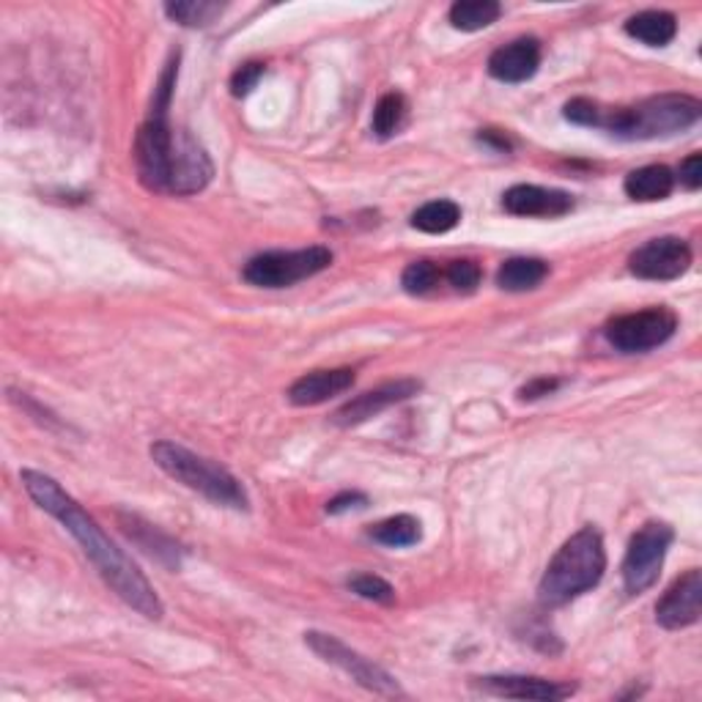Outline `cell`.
<instances>
[{
    "mask_svg": "<svg viewBox=\"0 0 702 702\" xmlns=\"http://www.w3.org/2000/svg\"><path fill=\"white\" fill-rule=\"evenodd\" d=\"M357 376L352 368H329V370H310V374L299 376L291 387H288V401L294 406H318L327 404L335 395L352 390Z\"/></svg>",
    "mask_w": 702,
    "mask_h": 702,
    "instance_id": "cell-16",
    "label": "cell"
},
{
    "mask_svg": "<svg viewBox=\"0 0 702 702\" xmlns=\"http://www.w3.org/2000/svg\"><path fill=\"white\" fill-rule=\"evenodd\" d=\"M625 33L631 39L642 41L647 47H666L678 33V20L670 11H640V14L625 20Z\"/></svg>",
    "mask_w": 702,
    "mask_h": 702,
    "instance_id": "cell-18",
    "label": "cell"
},
{
    "mask_svg": "<svg viewBox=\"0 0 702 702\" xmlns=\"http://www.w3.org/2000/svg\"><path fill=\"white\" fill-rule=\"evenodd\" d=\"M672 187H675V174L666 165H645L625 176L623 190L631 200L640 204H656V200L670 198Z\"/></svg>",
    "mask_w": 702,
    "mask_h": 702,
    "instance_id": "cell-17",
    "label": "cell"
},
{
    "mask_svg": "<svg viewBox=\"0 0 702 702\" xmlns=\"http://www.w3.org/2000/svg\"><path fill=\"white\" fill-rule=\"evenodd\" d=\"M503 14V6L497 0H458V3L451 6V26L456 31H483V28L494 26Z\"/></svg>",
    "mask_w": 702,
    "mask_h": 702,
    "instance_id": "cell-21",
    "label": "cell"
},
{
    "mask_svg": "<svg viewBox=\"0 0 702 702\" xmlns=\"http://www.w3.org/2000/svg\"><path fill=\"white\" fill-rule=\"evenodd\" d=\"M121 518V530L129 535V538L135 541L140 548H144L146 554H151V557H157L159 563H168V565H176L179 568V546L174 544V541L168 538V535H162L159 530L151 527V524H146L144 518L138 516H118Z\"/></svg>",
    "mask_w": 702,
    "mask_h": 702,
    "instance_id": "cell-19",
    "label": "cell"
},
{
    "mask_svg": "<svg viewBox=\"0 0 702 702\" xmlns=\"http://www.w3.org/2000/svg\"><path fill=\"white\" fill-rule=\"evenodd\" d=\"M599 102H593V99H571L568 105H565L563 116L568 118L571 123H580V127H595V121H599Z\"/></svg>",
    "mask_w": 702,
    "mask_h": 702,
    "instance_id": "cell-30",
    "label": "cell"
},
{
    "mask_svg": "<svg viewBox=\"0 0 702 702\" xmlns=\"http://www.w3.org/2000/svg\"><path fill=\"white\" fill-rule=\"evenodd\" d=\"M349 590L352 593H357L359 599L376 601V604H393L395 601V590L390 582H385L382 576H374V574L352 576Z\"/></svg>",
    "mask_w": 702,
    "mask_h": 702,
    "instance_id": "cell-27",
    "label": "cell"
},
{
    "mask_svg": "<svg viewBox=\"0 0 702 702\" xmlns=\"http://www.w3.org/2000/svg\"><path fill=\"white\" fill-rule=\"evenodd\" d=\"M548 277V264L544 258H507L503 267L497 269V286L503 291H533Z\"/></svg>",
    "mask_w": 702,
    "mask_h": 702,
    "instance_id": "cell-20",
    "label": "cell"
},
{
    "mask_svg": "<svg viewBox=\"0 0 702 702\" xmlns=\"http://www.w3.org/2000/svg\"><path fill=\"white\" fill-rule=\"evenodd\" d=\"M368 535L382 546L406 548L415 546L423 538V524L409 513H398V516H390L376 524V527H370Z\"/></svg>",
    "mask_w": 702,
    "mask_h": 702,
    "instance_id": "cell-23",
    "label": "cell"
},
{
    "mask_svg": "<svg viewBox=\"0 0 702 702\" xmlns=\"http://www.w3.org/2000/svg\"><path fill=\"white\" fill-rule=\"evenodd\" d=\"M329 267H333V250L313 245L303 247V250L258 253L245 264L241 277L258 288H288Z\"/></svg>",
    "mask_w": 702,
    "mask_h": 702,
    "instance_id": "cell-6",
    "label": "cell"
},
{
    "mask_svg": "<svg viewBox=\"0 0 702 702\" xmlns=\"http://www.w3.org/2000/svg\"><path fill=\"white\" fill-rule=\"evenodd\" d=\"M462 223V206L453 204V200L439 198L428 200L421 209L412 215V228L423 234H447Z\"/></svg>",
    "mask_w": 702,
    "mask_h": 702,
    "instance_id": "cell-22",
    "label": "cell"
},
{
    "mask_svg": "<svg viewBox=\"0 0 702 702\" xmlns=\"http://www.w3.org/2000/svg\"><path fill=\"white\" fill-rule=\"evenodd\" d=\"M406 113H409V105H406L404 93H398V91L385 93V97L376 102L374 121H370L376 138L387 140V138H393V135H398V129L404 127V121H406Z\"/></svg>",
    "mask_w": 702,
    "mask_h": 702,
    "instance_id": "cell-24",
    "label": "cell"
},
{
    "mask_svg": "<svg viewBox=\"0 0 702 702\" xmlns=\"http://www.w3.org/2000/svg\"><path fill=\"white\" fill-rule=\"evenodd\" d=\"M675 533L664 522H647L631 538L623 557V587L629 595H640L659 582Z\"/></svg>",
    "mask_w": 702,
    "mask_h": 702,
    "instance_id": "cell-7",
    "label": "cell"
},
{
    "mask_svg": "<svg viewBox=\"0 0 702 702\" xmlns=\"http://www.w3.org/2000/svg\"><path fill=\"white\" fill-rule=\"evenodd\" d=\"M563 385L560 379H548V376H541V379H533L530 385H524L518 390V398L522 401H535V398H544V395H552L557 387Z\"/></svg>",
    "mask_w": 702,
    "mask_h": 702,
    "instance_id": "cell-32",
    "label": "cell"
},
{
    "mask_svg": "<svg viewBox=\"0 0 702 702\" xmlns=\"http://www.w3.org/2000/svg\"><path fill=\"white\" fill-rule=\"evenodd\" d=\"M442 273L434 261H412L409 267L401 275V286L406 294H415V297H426L439 286Z\"/></svg>",
    "mask_w": 702,
    "mask_h": 702,
    "instance_id": "cell-26",
    "label": "cell"
},
{
    "mask_svg": "<svg viewBox=\"0 0 702 702\" xmlns=\"http://www.w3.org/2000/svg\"><path fill=\"white\" fill-rule=\"evenodd\" d=\"M702 615V574L700 568L686 571L672 582L656 604V621L664 629L678 631L694 625Z\"/></svg>",
    "mask_w": 702,
    "mask_h": 702,
    "instance_id": "cell-11",
    "label": "cell"
},
{
    "mask_svg": "<svg viewBox=\"0 0 702 702\" xmlns=\"http://www.w3.org/2000/svg\"><path fill=\"white\" fill-rule=\"evenodd\" d=\"M503 209L513 217H563L574 209V198L563 190L516 185L503 196Z\"/></svg>",
    "mask_w": 702,
    "mask_h": 702,
    "instance_id": "cell-14",
    "label": "cell"
},
{
    "mask_svg": "<svg viewBox=\"0 0 702 702\" xmlns=\"http://www.w3.org/2000/svg\"><path fill=\"white\" fill-rule=\"evenodd\" d=\"M475 686L486 694L507 700H538V702H560L576 692L574 683L546 681L535 675H486L475 678Z\"/></svg>",
    "mask_w": 702,
    "mask_h": 702,
    "instance_id": "cell-13",
    "label": "cell"
},
{
    "mask_svg": "<svg viewBox=\"0 0 702 702\" xmlns=\"http://www.w3.org/2000/svg\"><path fill=\"white\" fill-rule=\"evenodd\" d=\"M692 267V247L678 236H659L629 256V273L640 280H675Z\"/></svg>",
    "mask_w": 702,
    "mask_h": 702,
    "instance_id": "cell-10",
    "label": "cell"
},
{
    "mask_svg": "<svg viewBox=\"0 0 702 702\" xmlns=\"http://www.w3.org/2000/svg\"><path fill=\"white\" fill-rule=\"evenodd\" d=\"M22 486H26L28 497L37 503L41 511L50 513L52 518L67 527V533H72V538L78 541L82 554L91 560L93 568L99 571V576L105 580L118 599L127 606H132L135 612H140L149 621H159L165 615V606L159 601L157 590L151 587V582L146 580L144 571L127 557V554L118 548L113 541L105 535V530L82 511L80 503L75 497H69L61 488V483L56 477L45 475L37 469H22L20 475Z\"/></svg>",
    "mask_w": 702,
    "mask_h": 702,
    "instance_id": "cell-1",
    "label": "cell"
},
{
    "mask_svg": "<svg viewBox=\"0 0 702 702\" xmlns=\"http://www.w3.org/2000/svg\"><path fill=\"white\" fill-rule=\"evenodd\" d=\"M606 546L604 535L595 527H582L571 535L552 563L546 565L538 585V599L546 606H563L580 599L604 580Z\"/></svg>",
    "mask_w": 702,
    "mask_h": 702,
    "instance_id": "cell-3",
    "label": "cell"
},
{
    "mask_svg": "<svg viewBox=\"0 0 702 702\" xmlns=\"http://www.w3.org/2000/svg\"><path fill=\"white\" fill-rule=\"evenodd\" d=\"M481 144L494 146V149H500V151H507V149H511V144H507L505 135H503V132H494V129H486V132L481 135Z\"/></svg>",
    "mask_w": 702,
    "mask_h": 702,
    "instance_id": "cell-34",
    "label": "cell"
},
{
    "mask_svg": "<svg viewBox=\"0 0 702 702\" xmlns=\"http://www.w3.org/2000/svg\"><path fill=\"white\" fill-rule=\"evenodd\" d=\"M151 458H155V464L165 475L198 492L200 497L211 500L215 505L234 507V511H247L250 507L245 486L236 481L231 472L209 462V458L198 456V453L187 451V447L176 445V442H155L151 445Z\"/></svg>",
    "mask_w": 702,
    "mask_h": 702,
    "instance_id": "cell-5",
    "label": "cell"
},
{
    "mask_svg": "<svg viewBox=\"0 0 702 702\" xmlns=\"http://www.w3.org/2000/svg\"><path fill=\"white\" fill-rule=\"evenodd\" d=\"M700 99L689 93H662L651 97L634 108H599L595 129H606L610 135L623 140H653L666 135L686 132L700 121Z\"/></svg>",
    "mask_w": 702,
    "mask_h": 702,
    "instance_id": "cell-4",
    "label": "cell"
},
{
    "mask_svg": "<svg viewBox=\"0 0 702 702\" xmlns=\"http://www.w3.org/2000/svg\"><path fill=\"white\" fill-rule=\"evenodd\" d=\"M541 67L538 39H516L488 58V75L500 82H527Z\"/></svg>",
    "mask_w": 702,
    "mask_h": 702,
    "instance_id": "cell-15",
    "label": "cell"
},
{
    "mask_svg": "<svg viewBox=\"0 0 702 702\" xmlns=\"http://www.w3.org/2000/svg\"><path fill=\"white\" fill-rule=\"evenodd\" d=\"M365 505H368V497H365V494L344 492V494H338L335 500H329L327 513L338 516V513H346V511H352V507H365Z\"/></svg>",
    "mask_w": 702,
    "mask_h": 702,
    "instance_id": "cell-33",
    "label": "cell"
},
{
    "mask_svg": "<svg viewBox=\"0 0 702 702\" xmlns=\"http://www.w3.org/2000/svg\"><path fill=\"white\" fill-rule=\"evenodd\" d=\"M305 645H308L318 659H324L327 664L338 666L346 675H352V681H357L359 686L368 689V692L382 694V698H406V692L398 686V681H395L390 672L382 670V666L370 662V659L359 656L357 651L344 645L338 636L324 634V631H308V634H305Z\"/></svg>",
    "mask_w": 702,
    "mask_h": 702,
    "instance_id": "cell-8",
    "label": "cell"
},
{
    "mask_svg": "<svg viewBox=\"0 0 702 702\" xmlns=\"http://www.w3.org/2000/svg\"><path fill=\"white\" fill-rule=\"evenodd\" d=\"M421 393V382L417 379H395V382H387V385L376 387V390H368L363 395H357V398H352L349 404L340 406L338 412L333 415V423L335 426H344V428H352V426H359V423L370 421V417L382 415L385 409H390V406L401 404V401H409L412 395Z\"/></svg>",
    "mask_w": 702,
    "mask_h": 702,
    "instance_id": "cell-12",
    "label": "cell"
},
{
    "mask_svg": "<svg viewBox=\"0 0 702 702\" xmlns=\"http://www.w3.org/2000/svg\"><path fill=\"white\" fill-rule=\"evenodd\" d=\"M264 72H267V67L258 61H250L245 63V67H239L234 72L231 78V93L234 97H247V93L253 91V88L258 86V80L264 78Z\"/></svg>",
    "mask_w": 702,
    "mask_h": 702,
    "instance_id": "cell-29",
    "label": "cell"
},
{
    "mask_svg": "<svg viewBox=\"0 0 702 702\" xmlns=\"http://www.w3.org/2000/svg\"><path fill=\"white\" fill-rule=\"evenodd\" d=\"M678 176H681V185L686 187V190H700L702 187V155H689L686 159L681 162V170H678Z\"/></svg>",
    "mask_w": 702,
    "mask_h": 702,
    "instance_id": "cell-31",
    "label": "cell"
},
{
    "mask_svg": "<svg viewBox=\"0 0 702 702\" xmlns=\"http://www.w3.org/2000/svg\"><path fill=\"white\" fill-rule=\"evenodd\" d=\"M135 168L146 190L165 196H196L215 176L204 146L187 129H176L168 108H151L149 121L135 135Z\"/></svg>",
    "mask_w": 702,
    "mask_h": 702,
    "instance_id": "cell-2",
    "label": "cell"
},
{
    "mask_svg": "<svg viewBox=\"0 0 702 702\" xmlns=\"http://www.w3.org/2000/svg\"><path fill=\"white\" fill-rule=\"evenodd\" d=\"M675 329L678 316L670 308H647L612 318L604 327V338L615 352L645 354L664 346Z\"/></svg>",
    "mask_w": 702,
    "mask_h": 702,
    "instance_id": "cell-9",
    "label": "cell"
},
{
    "mask_svg": "<svg viewBox=\"0 0 702 702\" xmlns=\"http://www.w3.org/2000/svg\"><path fill=\"white\" fill-rule=\"evenodd\" d=\"M226 11L223 3L211 0H179V3H165V14L185 28H206Z\"/></svg>",
    "mask_w": 702,
    "mask_h": 702,
    "instance_id": "cell-25",
    "label": "cell"
},
{
    "mask_svg": "<svg viewBox=\"0 0 702 702\" xmlns=\"http://www.w3.org/2000/svg\"><path fill=\"white\" fill-rule=\"evenodd\" d=\"M445 277H447V283L456 288V291L469 294V291H475L477 286H481L483 273L475 261H469V258H462V261H453L451 267L445 269Z\"/></svg>",
    "mask_w": 702,
    "mask_h": 702,
    "instance_id": "cell-28",
    "label": "cell"
}]
</instances>
